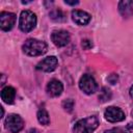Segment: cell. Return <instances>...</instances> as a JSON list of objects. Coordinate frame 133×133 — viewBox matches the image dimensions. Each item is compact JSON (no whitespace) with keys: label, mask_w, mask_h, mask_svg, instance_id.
<instances>
[{"label":"cell","mask_w":133,"mask_h":133,"mask_svg":"<svg viewBox=\"0 0 133 133\" xmlns=\"http://www.w3.org/2000/svg\"><path fill=\"white\" fill-rule=\"evenodd\" d=\"M48 46L45 42L35 38H28L23 45V51L29 56H39L47 52Z\"/></svg>","instance_id":"1"},{"label":"cell","mask_w":133,"mask_h":133,"mask_svg":"<svg viewBox=\"0 0 133 133\" xmlns=\"http://www.w3.org/2000/svg\"><path fill=\"white\" fill-rule=\"evenodd\" d=\"M72 19L78 25H86L90 21V15L86 11L75 9L72 11Z\"/></svg>","instance_id":"11"},{"label":"cell","mask_w":133,"mask_h":133,"mask_svg":"<svg viewBox=\"0 0 133 133\" xmlns=\"http://www.w3.org/2000/svg\"><path fill=\"white\" fill-rule=\"evenodd\" d=\"M118 9H119V12L122 14V16H124V17H129V16L133 15L132 1H128V0L121 1L118 3Z\"/></svg>","instance_id":"13"},{"label":"cell","mask_w":133,"mask_h":133,"mask_svg":"<svg viewBox=\"0 0 133 133\" xmlns=\"http://www.w3.org/2000/svg\"><path fill=\"white\" fill-rule=\"evenodd\" d=\"M132 12H133V1H132Z\"/></svg>","instance_id":"24"},{"label":"cell","mask_w":133,"mask_h":133,"mask_svg":"<svg viewBox=\"0 0 133 133\" xmlns=\"http://www.w3.org/2000/svg\"><path fill=\"white\" fill-rule=\"evenodd\" d=\"M36 25V16L31 10H23L20 15L19 27L23 32H30Z\"/></svg>","instance_id":"3"},{"label":"cell","mask_w":133,"mask_h":133,"mask_svg":"<svg viewBox=\"0 0 133 133\" xmlns=\"http://www.w3.org/2000/svg\"><path fill=\"white\" fill-rule=\"evenodd\" d=\"M82 47L84 48V49H89V48H91L92 47V44H91V42L90 41H88V39H85V41H83L82 42Z\"/></svg>","instance_id":"19"},{"label":"cell","mask_w":133,"mask_h":133,"mask_svg":"<svg viewBox=\"0 0 133 133\" xmlns=\"http://www.w3.org/2000/svg\"><path fill=\"white\" fill-rule=\"evenodd\" d=\"M16 98V90L11 86H5L1 90V99L6 104H12Z\"/></svg>","instance_id":"12"},{"label":"cell","mask_w":133,"mask_h":133,"mask_svg":"<svg viewBox=\"0 0 133 133\" xmlns=\"http://www.w3.org/2000/svg\"><path fill=\"white\" fill-rule=\"evenodd\" d=\"M99 126V118L96 115L85 117L75 124V133H92Z\"/></svg>","instance_id":"2"},{"label":"cell","mask_w":133,"mask_h":133,"mask_svg":"<svg viewBox=\"0 0 133 133\" xmlns=\"http://www.w3.org/2000/svg\"><path fill=\"white\" fill-rule=\"evenodd\" d=\"M50 18L53 21H56V22H61V21H64L65 20L64 14L60 9H54V10H52L50 12Z\"/></svg>","instance_id":"15"},{"label":"cell","mask_w":133,"mask_h":133,"mask_svg":"<svg viewBox=\"0 0 133 133\" xmlns=\"http://www.w3.org/2000/svg\"><path fill=\"white\" fill-rule=\"evenodd\" d=\"M70 33L65 30H54L51 34L53 44L57 47H64L70 42Z\"/></svg>","instance_id":"8"},{"label":"cell","mask_w":133,"mask_h":133,"mask_svg":"<svg viewBox=\"0 0 133 133\" xmlns=\"http://www.w3.org/2000/svg\"><path fill=\"white\" fill-rule=\"evenodd\" d=\"M17 17L14 12L2 11L0 14V27L3 31H9L16 24Z\"/></svg>","instance_id":"7"},{"label":"cell","mask_w":133,"mask_h":133,"mask_svg":"<svg viewBox=\"0 0 133 133\" xmlns=\"http://www.w3.org/2000/svg\"><path fill=\"white\" fill-rule=\"evenodd\" d=\"M62 107L64 108V110L66 111H72L73 107H74V101L72 99H68V100H64L62 102Z\"/></svg>","instance_id":"17"},{"label":"cell","mask_w":133,"mask_h":133,"mask_svg":"<svg viewBox=\"0 0 133 133\" xmlns=\"http://www.w3.org/2000/svg\"><path fill=\"white\" fill-rule=\"evenodd\" d=\"M110 98H111V91L108 88L103 87L100 95H99V100L101 102H106V101H109Z\"/></svg>","instance_id":"16"},{"label":"cell","mask_w":133,"mask_h":133,"mask_svg":"<svg viewBox=\"0 0 133 133\" xmlns=\"http://www.w3.org/2000/svg\"><path fill=\"white\" fill-rule=\"evenodd\" d=\"M47 94L50 97H58L61 95L62 90H63V85L60 81L53 79L51 80L48 84H47Z\"/></svg>","instance_id":"10"},{"label":"cell","mask_w":133,"mask_h":133,"mask_svg":"<svg viewBox=\"0 0 133 133\" xmlns=\"http://www.w3.org/2000/svg\"><path fill=\"white\" fill-rule=\"evenodd\" d=\"M117 75L116 74H111V75H109L108 77H107V81L109 82V83H111V84H115L116 82H117Z\"/></svg>","instance_id":"18"},{"label":"cell","mask_w":133,"mask_h":133,"mask_svg":"<svg viewBox=\"0 0 133 133\" xmlns=\"http://www.w3.org/2000/svg\"><path fill=\"white\" fill-rule=\"evenodd\" d=\"M130 96H131V98L133 99V85H132L131 88H130Z\"/></svg>","instance_id":"23"},{"label":"cell","mask_w":133,"mask_h":133,"mask_svg":"<svg viewBox=\"0 0 133 133\" xmlns=\"http://www.w3.org/2000/svg\"><path fill=\"white\" fill-rule=\"evenodd\" d=\"M79 87L86 95H91V94L96 92L97 89H98V85H97V82H96L95 78L91 75H88V74H85L80 78Z\"/></svg>","instance_id":"4"},{"label":"cell","mask_w":133,"mask_h":133,"mask_svg":"<svg viewBox=\"0 0 133 133\" xmlns=\"http://www.w3.org/2000/svg\"><path fill=\"white\" fill-rule=\"evenodd\" d=\"M104 116L105 118L110 122V123H116V122H122L125 119L126 115L125 112L118 108V107H114V106H110L108 107L105 112H104Z\"/></svg>","instance_id":"6"},{"label":"cell","mask_w":133,"mask_h":133,"mask_svg":"<svg viewBox=\"0 0 133 133\" xmlns=\"http://www.w3.org/2000/svg\"><path fill=\"white\" fill-rule=\"evenodd\" d=\"M24 127V121L19 114H9L5 119V128L11 133L20 132Z\"/></svg>","instance_id":"5"},{"label":"cell","mask_w":133,"mask_h":133,"mask_svg":"<svg viewBox=\"0 0 133 133\" xmlns=\"http://www.w3.org/2000/svg\"><path fill=\"white\" fill-rule=\"evenodd\" d=\"M124 133H133V123H130L126 126Z\"/></svg>","instance_id":"20"},{"label":"cell","mask_w":133,"mask_h":133,"mask_svg":"<svg viewBox=\"0 0 133 133\" xmlns=\"http://www.w3.org/2000/svg\"><path fill=\"white\" fill-rule=\"evenodd\" d=\"M104 133H122L119 131V129H110V130H106Z\"/></svg>","instance_id":"21"},{"label":"cell","mask_w":133,"mask_h":133,"mask_svg":"<svg viewBox=\"0 0 133 133\" xmlns=\"http://www.w3.org/2000/svg\"><path fill=\"white\" fill-rule=\"evenodd\" d=\"M37 119L38 122L42 124V125H49L50 123V116H49V113L47 112L46 109L42 108L37 111Z\"/></svg>","instance_id":"14"},{"label":"cell","mask_w":133,"mask_h":133,"mask_svg":"<svg viewBox=\"0 0 133 133\" xmlns=\"http://www.w3.org/2000/svg\"><path fill=\"white\" fill-rule=\"evenodd\" d=\"M65 4H69V5H76L79 3V1H69V0H65L64 1Z\"/></svg>","instance_id":"22"},{"label":"cell","mask_w":133,"mask_h":133,"mask_svg":"<svg viewBox=\"0 0 133 133\" xmlns=\"http://www.w3.org/2000/svg\"><path fill=\"white\" fill-rule=\"evenodd\" d=\"M58 64V60L55 56H48L36 64V70L43 72H53Z\"/></svg>","instance_id":"9"}]
</instances>
